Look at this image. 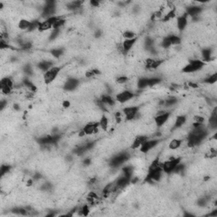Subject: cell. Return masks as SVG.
<instances>
[{"mask_svg":"<svg viewBox=\"0 0 217 217\" xmlns=\"http://www.w3.org/2000/svg\"><path fill=\"white\" fill-rule=\"evenodd\" d=\"M205 66V63L201 59H191L189 62L182 68L183 73H194L201 71Z\"/></svg>","mask_w":217,"mask_h":217,"instance_id":"1","label":"cell"},{"mask_svg":"<svg viewBox=\"0 0 217 217\" xmlns=\"http://www.w3.org/2000/svg\"><path fill=\"white\" fill-rule=\"evenodd\" d=\"M130 156L126 152H121L113 156L110 160V166L113 168H118L129 159Z\"/></svg>","mask_w":217,"mask_h":217,"instance_id":"2","label":"cell"},{"mask_svg":"<svg viewBox=\"0 0 217 217\" xmlns=\"http://www.w3.org/2000/svg\"><path fill=\"white\" fill-rule=\"evenodd\" d=\"M182 162V158L181 157H175V158H170L167 160L164 161L162 163V170L163 172L165 174L173 173L174 169L177 164Z\"/></svg>","mask_w":217,"mask_h":217,"instance_id":"3","label":"cell"},{"mask_svg":"<svg viewBox=\"0 0 217 217\" xmlns=\"http://www.w3.org/2000/svg\"><path fill=\"white\" fill-rule=\"evenodd\" d=\"M56 13V3L55 1H47L43 8L42 17L45 20L48 19L52 16H54Z\"/></svg>","mask_w":217,"mask_h":217,"instance_id":"4","label":"cell"},{"mask_svg":"<svg viewBox=\"0 0 217 217\" xmlns=\"http://www.w3.org/2000/svg\"><path fill=\"white\" fill-rule=\"evenodd\" d=\"M62 68L60 66H53L51 69H49L48 71L44 73V82L46 84H49L51 82H53L57 77H58L59 73L61 71Z\"/></svg>","mask_w":217,"mask_h":217,"instance_id":"5","label":"cell"},{"mask_svg":"<svg viewBox=\"0 0 217 217\" xmlns=\"http://www.w3.org/2000/svg\"><path fill=\"white\" fill-rule=\"evenodd\" d=\"M163 170L162 167H159L158 169L149 170V172L147 174L145 181L148 182H159L162 176H163Z\"/></svg>","mask_w":217,"mask_h":217,"instance_id":"6","label":"cell"},{"mask_svg":"<svg viewBox=\"0 0 217 217\" xmlns=\"http://www.w3.org/2000/svg\"><path fill=\"white\" fill-rule=\"evenodd\" d=\"M123 115L125 116L126 121H132L136 119V117L138 116L139 113V107L137 106H129L125 107L122 110Z\"/></svg>","mask_w":217,"mask_h":217,"instance_id":"7","label":"cell"},{"mask_svg":"<svg viewBox=\"0 0 217 217\" xmlns=\"http://www.w3.org/2000/svg\"><path fill=\"white\" fill-rule=\"evenodd\" d=\"M159 142H160V140L159 139H149V138L147 141H145L143 144L141 145V147L139 148L140 152L143 153V154L149 153V151H151L153 149H155V147L159 144Z\"/></svg>","mask_w":217,"mask_h":217,"instance_id":"8","label":"cell"},{"mask_svg":"<svg viewBox=\"0 0 217 217\" xmlns=\"http://www.w3.org/2000/svg\"><path fill=\"white\" fill-rule=\"evenodd\" d=\"M170 114L166 111H160L155 117V122L158 127H161L168 121Z\"/></svg>","mask_w":217,"mask_h":217,"instance_id":"9","label":"cell"},{"mask_svg":"<svg viewBox=\"0 0 217 217\" xmlns=\"http://www.w3.org/2000/svg\"><path fill=\"white\" fill-rule=\"evenodd\" d=\"M135 96V94L131 91L129 90H125L122 92H119L116 96V100L117 102H120L121 104L126 103L127 101H130L131 99H132Z\"/></svg>","mask_w":217,"mask_h":217,"instance_id":"10","label":"cell"},{"mask_svg":"<svg viewBox=\"0 0 217 217\" xmlns=\"http://www.w3.org/2000/svg\"><path fill=\"white\" fill-rule=\"evenodd\" d=\"M203 8L198 5H192L188 6L186 9V14L188 16L191 17L192 19H198V15L203 12Z\"/></svg>","mask_w":217,"mask_h":217,"instance_id":"11","label":"cell"},{"mask_svg":"<svg viewBox=\"0 0 217 217\" xmlns=\"http://www.w3.org/2000/svg\"><path fill=\"white\" fill-rule=\"evenodd\" d=\"M98 127H99L98 122H89L83 126L82 131L84 132L85 135H92V134H96L98 131Z\"/></svg>","mask_w":217,"mask_h":217,"instance_id":"12","label":"cell"},{"mask_svg":"<svg viewBox=\"0 0 217 217\" xmlns=\"http://www.w3.org/2000/svg\"><path fill=\"white\" fill-rule=\"evenodd\" d=\"M79 83H80V82H79L78 79L74 77H70L66 80V82H65L63 88H64L65 91L72 92L76 88H77V87L79 86Z\"/></svg>","mask_w":217,"mask_h":217,"instance_id":"13","label":"cell"},{"mask_svg":"<svg viewBox=\"0 0 217 217\" xmlns=\"http://www.w3.org/2000/svg\"><path fill=\"white\" fill-rule=\"evenodd\" d=\"M163 63H164L163 59L149 58L145 60V67L147 69H149V70H155V69L159 68Z\"/></svg>","mask_w":217,"mask_h":217,"instance_id":"14","label":"cell"},{"mask_svg":"<svg viewBox=\"0 0 217 217\" xmlns=\"http://www.w3.org/2000/svg\"><path fill=\"white\" fill-rule=\"evenodd\" d=\"M117 190H119V188L117 187V184H116V182H110V183H108L103 188V191H102V194L104 197L107 198L109 195H110L111 193H116Z\"/></svg>","mask_w":217,"mask_h":217,"instance_id":"15","label":"cell"},{"mask_svg":"<svg viewBox=\"0 0 217 217\" xmlns=\"http://www.w3.org/2000/svg\"><path fill=\"white\" fill-rule=\"evenodd\" d=\"M188 15L185 13L176 18V27L179 32H183L186 26H188Z\"/></svg>","mask_w":217,"mask_h":217,"instance_id":"16","label":"cell"},{"mask_svg":"<svg viewBox=\"0 0 217 217\" xmlns=\"http://www.w3.org/2000/svg\"><path fill=\"white\" fill-rule=\"evenodd\" d=\"M148 139H149V137H147V136L145 135L137 136V137H136L135 139L133 140V142H132V143H131V148L132 149H139L140 147H141V145L143 144L145 141H147Z\"/></svg>","mask_w":217,"mask_h":217,"instance_id":"17","label":"cell"},{"mask_svg":"<svg viewBox=\"0 0 217 217\" xmlns=\"http://www.w3.org/2000/svg\"><path fill=\"white\" fill-rule=\"evenodd\" d=\"M186 121H187V116H186L182 115V116H176V120L174 121V125H172V127H171V130L175 131L176 130V129L181 128L182 125H185Z\"/></svg>","mask_w":217,"mask_h":217,"instance_id":"18","label":"cell"},{"mask_svg":"<svg viewBox=\"0 0 217 217\" xmlns=\"http://www.w3.org/2000/svg\"><path fill=\"white\" fill-rule=\"evenodd\" d=\"M53 66H54V64L50 60H43L38 64V68L40 69L42 71H44V73L48 71V70L51 69Z\"/></svg>","mask_w":217,"mask_h":217,"instance_id":"19","label":"cell"},{"mask_svg":"<svg viewBox=\"0 0 217 217\" xmlns=\"http://www.w3.org/2000/svg\"><path fill=\"white\" fill-rule=\"evenodd\" d=\"M100 102L106 106H114L116 104V100L110 94H104L100 98Z\"/></svg>","mask_w":217,"mask_h":217,"instance_id":"20","label":"cell"},{"mask_svg":"<svg viewBox=\"0 0 217 217\" xmlns=\"http://www.w3.org/2000/svg\"><path fill=\"white\" fill-rule=\"evenodd\" d=\"M201 56H202V61L203 62H209L212 60V50L210 48H203L201 51Z\"/></svg>","mask_w":217,"mask_h":217,"instance_id":"21","label":"cell"},{"mask_svg":"<svg viewBox=\"0 0 217 217\" xmlns=\"http://www.w3.org/2000/svg\"><path fill=\"white\" fill-rule=\"evenodd\" d=\"M209 126L212 128V129H216L217 127V112H216V108H215L213 110L212 113H211V116L209 119Z\"/></svg>","mask_w":217,"mask_h":217,"instance_id":"22","label":"cell"},{"mask_svg":"<svg viewBox=\"0 0 217 217\" xmlns=\"http://www.w3.org/2000/svg\"><path fill=\"white\" fill-rule=\"evenodd\" d=\"M52 28H53V24L48 20H44V21H41V23L39 25L38 31L41 32H44Z\"/></svg>","mask_w":217,"mask_h":217,"instance_id":"23","label":"cell"},{"mask_svg":"<svg viewBox=\"0 0 217 217\" xmlns=\"http://www.w3.org/2000/svg\"><path fill=\"white\" fill-rule=\"evenodd\" d=\"M182 144V139H179V138H174L169 143L168 148L170 150H176Z\"/></svg>","mask_w":217,"mask_h":217,"instance_id":"24","label":"cell"},{"mask_svg":"<svg viewBox=\"0 0 217 217\" xmlns=\"http://www.w3.org/2000/svg\"><path fill=\"white\" fill-rule=\"evenodd\" d=\"M149 87V78L142 77L137 80V87L138 89H144Z\"/></svg>","mask_w":217,"mask_h":217,"instance_id":"25","label":"cell"},{"mask_svg":"<svg viewBox=\"0 0 217 217\" xmlns=\"http://www.w3.org/2000/svg\"><path fill=\"white\" fill-rule=\"evenodd\" d=\"M133 172H134V168L131 165H127L122 168V175L126 177L131 178L133 176Z\"/></svg>","mask_w":217,"mask_h":217,"instance_id":"26","label":"cell"},{"mask_svg":"<svg viewBox=\"0 0 217 217\" xmlns=\"http://www.w3.org/2000/svg\"><path fill=\"white\" fill-rule=\"evenodd\" d=\"M0 87H8L13 89L14 82L10 77H4L2 78V80L0 82Z\"/></svg>","mask_w":217,"mask_h":217,"instance_id":"27","label":"cell"},{"mask_svg":"<svg viewBox=\"0 0 217 217\" xmlns=\"http://www.w3.org/2000/svg\"><path fill=\"white\" fill-rule=\"evenodd\" d=\"M30 25H31V21H30V20L26 19H22L19 21L18 27H19L21 31H27L28 28H29Z\"/></svg>","mask_w":217,"mask_h":217,"instance_id":"28","label":"cell"},{"mask_svg":"<svg viewBox=\"0 0 217 217\" xmlns=\"http://www.w3.org/2000/svg\"><path fill=\"white\" fill-rule=\"evenodd\" d=\"M12 212L15 215H28L29 210L27 209V208L15 207L12 209Z\"/></svg>","mask_w":217,"mask_h":217,"instance_id":"29","label":"cell"},{"mask_svg":"<svg viewBox=\"0 0 217 217\" xmlns=\"http://www.w3.org/2000/svg\"><path fill=\"white\" fill-rule=\"evenodd\" d=\"M82 2L81 1H72L67 5V9L70 10H77L81 8Z\"/></svg>","mask_w":217,"mask_h":217,"instance_id":"30","label":"cell"},{"mask_svg":"<svg viewBox=\"0 0 217 217\" xmlns=\"http://www.w3.org/2000/svg\"><path fill=\"white\" fill-rule=\"evenodd\" d=\"M50 54L55 59H59L64 54L63 48H53L49 51Z\"/></svg>","mask_w":217,"mask_h":217,"instance_id":"31","label":"cell"},{"mask_svg":"<svg viewBox=\"0 0 217 217\" xmlns=\"http://www.w3.org/2000/svg\"><path fill=\"white\" fill-rule=\"evenodd\" d=\"M177 101H178V100H177L176 98H175V97H170L169 98H167L166 100H164V102H163V106L166 107V108L173 106L175 104H176Z\"/></svg>","mask_w":217,"mask_h":217,"instance_id":"32","label":"cell"},{"mask_svg":"<svg viewBox=\"0 0 217 217\" xmlns=\"http://www.w3.org/2000/svg\"><path fill=\"white\" fill-rule=\"evenodd\" d=\"M65 19L62 16H58V19L53 26V29H60L65 24Z\"/></svg>","mask_w":217,"mask_h":217,"instance_id":"33","label":"cell"},{"mask_svg":"<svg viewBox=\"0 0 217 217\" xmlns=\"http://www.w3.org/2000/svg\"><path fill=\"white\" fill-rule=\"evenodd\" d=\"M40 23H41V21L38 20H34L32 21H31V25H30L29 28H28V30L26 32H32L36 31V30H38Z\"/></svg>","mask_w":217,"mask_h":217,"instance_id":"34","label":"cell"},{"mask_svg":"<svg viewBox=\"0 0 217 217\" xmlns=\"http://www.w3.org/2000/svg\"><path fill=\"white\" fill-rule=\"evenodd\" d=\"M98 124H99V126L101 127L103 130H107L108 126H109V119L107 118V116H102L99 121H98Z\"/></svg>","mask_w":217,"mask_h":217,"instance_id":"35","label":"cell"},{"mask_svg":"<svg viewBox=\"0 0 217 217\" xmlns=\"http://www.w3.org/2000/svg\"><path fill=\"white\" fill-rule=\"evenodd\" d=\"M23 85H24L25 87H27L28 89H29L31 92H35L36 90H37V87L34 85V83L32 82H31L30 80H28L27 78H26L23 80Z\"/></svg>","mask_w":217,"mask_h":217,"instance_id":"36","label":"cell"},{"mask_svg":"<svg viewBox=\"0 0 217 217\" xmlns=\"http://www.w3.org/2000/svg\"><path fill=\"white\" fill-rule=\"evenodd\" d=\"M217 82V73L214 72L213 74H210L209 77L204 79L203 82L207 83V84H215Z\"/></svg>","mask_w":217,"mask_h":217,"instance_id":"37","label":"cell"},{"mask_svg":"<svg viewBox=\"0 0 217 217\" xmlns=\"http://www.w3.org/2000/svg\"><path fill=\"white\" fill-rule=\"evenodd\" d=\"M168 38H169V40L170 42L171 46H172V45H173V46H175V45H179V44L182 43V40L180 38V37L176 36V35L171 34V35L168 36Z\"/></svg>","mask_w":217,"mask_h":217,"instance_id":"38","label":"cell"},{"mask_svg":"<svg viewBox=\"0 0 217 217\" xmlns=\"http://www.w3.org/2000/svg\"><path fill=\"white\" fill-rule=\"evenodd\" d=\"M155 44V41L154 39L150 37H146L144 39V47L147 50H149V48H153Z\"/></svg>","mask_w":217,"mask_h":217,"instance_id":"39","label":"cell"},{"mask_svg":"<svg viewBox=\"0 0 217 217\" xmlns=\"http://www.w3.org/2000/svg\"><path fill=\"white\" fill-rule=\"evenodd\" d=\"M176 17V10L173 9V10H170L169 12L167 14H165L163 17V21H169L170 20H172L173 18Z\"/></svg>","mask_w":217,"mask_h":217,"instance_id":"40","label":"cell"},{"mask_svg":"<svg viewBox=\"0 0 217 217\" xmlns=\"http://www.w3.org/2000/svg\"><path fill=\"white\" fill-rule=\"evenodd\" d=\"M11 166L10 164H2L1 167H0V176H4L5 175H6L7 173H9L11 170Z\"/></svg>","mask_w":217,"mask_h":217,"instance_id":"41","label":"cell"},{"mask_svg":"<svg viewBox=\"0 0 217 217\" xmlns=\"http://www.w3.org/2000/svg\"><path fill=\"white\" fill-rule=\"evenodd\" d=\"M122 37L125 39H132L136 38V33L134 32L131 31V30H127L125 31L123 34H122Z\"/></svg>","mask_w":217,"mask_h":217,"instance_id":"42","label":"cell"},{"mask_svg":"<svg viewBox=\"0 0 217 217\" xmlns=\"http://www.w3.org/2000/svg\"><path fill=\"white\" fill-rule=\"evenodd\" d=\"M99 74H100V71L98 69H92V70H89L86 72V77L88 78H91L95 77V76H98Z\"/></svg>","mask_w":217,"mask_h":217,"instance_id":"43","label":"cell"},{"mask_svg":"<svg viewBox=\"0 0 217 217\" xmlns=\"http://www.w3.org/2000/svg\"><path fill=\"white\" fill-rule=\"evenodd\" d=\"M209 200V198H208V197H202V198H198L197 204H198L199 207H204V206L207 205Z\"/></svg>","mask_w":217,"mask_h":217,"instance_id":"44","label":"cell"},{"mask_svg":"<svg viewBox=\"0 0 217 217\" xmlns=\"http://www.w3.org/2000/svg\"><path fill=\"white\" fill-rule=\"evenodd\" d=\"M59 33H60V29H53L52 32L49 35V40L54 41L59 36Z\"/></svg>","mask_w":217,"mask_h":217,"instance_id":"45","label":"cell"},{"mask_svg":"<svg viewBox=\"0 0 217 217\" xmlns=\"http://www.w3.org/2000/svg\"><path fill=\"white\" fill-rule=\"evenodd\" d=\"M160 82H161V79L159 77L149 78V87H154L155 85L159 84Z\"/></svg>","mask_w":217,"mask_h":217,"instance_id":"46","label":"cell"},{"mask_svg":"<svg viewBox=\"0 0 217 217\" xmlns=\"http://www.w3.org/2000/svg\"><path fill=\"white\" fill-rule=\"evenodd\" d=\"M184 170H185V165H184L182 162H180V163H179V164L176 166V168L174 169L173 173H176V174L182 173V172H183Z\"/></svg>","mask_w":217,"mask_h":217,"instance_id":"47","label":"cell"},{"mask_svg":"<svg viewBox=\"0 0 217 217\" xmlns=\"http://www.w3.org/2000/svg\"><path fill=\"white\" fill-rule=\"evenodd\" d=\"M23 71L26 75H28V76H32L33 74V69L32 67L30 65H26L24 67H23Z\"/></svg>","mask_w":217,"mask_h":217,"instance_id":"48","label":"cell"},{"mask_svg":"<svg viewBox=\"0 0 217 217\" xmlns=\"http://www.w3.org/2000/svg\"><path fill=\"white\" fill-rule=\"evenodd\" d=\"M161 45H162V47H163L164 48H169L171 46V44H170V42L168 36L163 38V40H162V43H161Z\"/></svg>","mask_w":217,"mask_h":217,"instance_id":"49","label":"cell"},{"mask_svg":"<svg viewBox=\"0 0 217 217\" xmlns=\"http://www.w3.org/2000/svg\"><path fill=\"white\" fill-rule=\"evenodd\" d=\"M128 77H125V76H121V77H117L116 79V82L118 83V84H120V85H122V84H125L126 82H128Z\"/></svg>","mask_w":217,"mask_h":217,"instance_id":"50","label":"cell"},{"mask_svg":"<svg viewBox=\"0 0 217 217\" xmlns=\"http://www.w3.org/2000/svg\"><path fill=\"white\" fill-rule=\"evenodd\" d=\"M88 213H89V207H88V205H83L82 209H81V214H82V215L87 216V215H88Z\"/></svg>","mask_w":217,"mask_h":217,"instance_id":"51","label":"cell"},{"mask_svg":"<svg viewBox=\"0 0 217 217\" xmlns=\"http://www.w3.org/2000/svg\"><path fill=\"white\" fill-rule=\"evenodd\" d=\"M204 118L200 116H194V122H197L199 124H203L204 123Z\"/></svg>","mask_w":217,"mask_h":217,"instance_id":"52","label":"cell"},{"mask_svg":"<svg viewBox=\"0 0 217 217\" xmlns=\"http://www.w3.org/2000/svg\"><path fill=\"white\" fill-rule=\"evenodd\" d=\"M89 3H90V5H92V7H98L99 5H100V2H98L97 0H91Z\"/></svg>","mask_w":217,"mask_h":217,"instance_id":"53","label":"cell"},{"mask_svg":"<svg viewBox=\"0 0 217 217\" xmlns=\"http://www.w3.org/2000/svg\"><path fill=\"white\" fill-rule=\"evenodd\" d=\"M42 178V175L40 173H36L33 176V181H38Z\"/></svg>","mask_w":217,"mask_h":217,"instance_id":"54","label":"cell"},{"mask_svg":"<svg viewBox=\"0 0 217 217\" xmlns=\"http://www.w3.org/2000/svg\"><path fill=\"white\" fill-rule=\"evenodd\" d=\"M82 163H83L84 165H86V166H87V165H89V164H91V159H89V158H86V159L83 160V162H82Z\"/></svg>","mask_w":217,"mask_h":217,"instance_id":"55","label":"cell"},{"mask_svg":"<svg viewBox=\"0 0 217 217\" xmlns=\"http://www.w3.org/2000/svg\"><path fill=\"white\" fill-rule=\"evenodd\" d=\"M62 106L65 109H68L69 107L71 106V103L69 101H64L62 103Z\"/></svg>","mask_w":217,"mask_h":217,"instance_id":"56","label":"cell"},{"mask_svg":"<svg viewBox=\"0 0 217 217\" xmlns=\"http://www.w3.org/2000/svg\"><path fill=\"white\" fill-rule=\"evenodd\" d=\"M6 104H7V102L5 101V100H2V101L0 102V109L3 110L5 109V107Z\"/></svg>","mask_w":217,"mask_h":217,"instance_id":"57","label":"cell"},{"mask_svg":"<svg viewBox=\"0 0 217 217\" xmlns=\"http://www.w3.org/2000/svg\"><path fill=\"white\" fill-rule=\"evenodd\" d=\"M95 38H100L102 36V32L100 30H97L96 32H95Z\"/></svg>","mask_w":217,"mask_h":217,"instance_id":"58","label":"cell"},{"mask_svg":"<svg viewBox=\"0 0 217 217\" xmlns=\"http://www.w3.org/2000/svg\"><path fill=\"white\" fill-rule=\"evenodd\" d=\"M188 86L193 87V88H197V87H198V84H197V83H193V82H190L188 83Z\"/></svg>","mask_w":217,"mask_h":217,"instance_id":"59","label":"cell"},{"mask_svg":"<svg viewBox=\"0 0 217 217\" xmlns=\"http://www.w3.org/2000/svg\"><path fill=\"white\" fill-rule=\"evenodd\" d=\"M14 108H15V110H18L20 109V106L18 105V104H14Z\"/></svg>","mask_w":217,"mask_h":217,"instance_id":"60","label":"cell"}]
</instances>
